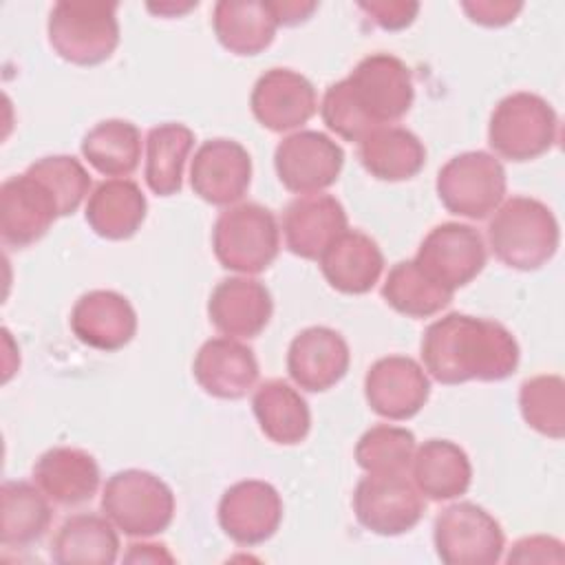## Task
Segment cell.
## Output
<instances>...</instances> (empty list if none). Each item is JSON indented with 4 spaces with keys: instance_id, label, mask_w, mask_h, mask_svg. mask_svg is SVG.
<instances>
[{
    "instance_id": "obj_1",
    "label": "cell",
    "mask_w": 565,
    "mask_h": 565,
    "mask_svg": "<svg viewBox=\"0 0 565 565\" xmlns=\"http://www.w3.org/2000/svg\"><path fill=\"white\" fill-rule=\"evenodd\" d=\"M419 355L433 380L452 386L510 377L519 366L521 351L512 331L501 322L455 311L426 327Z\"/></svg>"
},
{
    "instance_id": "obj_2",
    "label": "cell",
    "mask_w": 565,
    "mask_h": 565,
    "mask_svg": "<svg viewBox=\"0 0 565 565\" xmlns=\"http://www.w3.org/2000/svg\"><path fill=\"white\" fill-rule=\"evenodd\" d=\"M558 241L561 230L554 212L532 196H510L488 223L490 249L510 269H541L554 258Z\"/></svg>"
},
{
    "instance_id": "obj_3",
    "label": "cell",
    "mask_w": 565,
    "mask_h": 565,
    "mask_svg": "<svg viewBox=\"0 0 565 565\" xmlns=\"http://www.w3.org/2000/svg\"><path fill=\"white\" fill-rule=\"evenodd\" d=\"M46 35L51 49L75 66L106 62L119 44L117 2L62 0L51 7Z\"/></svg>"
},
{
    "instance_id": "obj_4",
    "label": "cell",
    "mask_w": 565,
    "mask_h": 565,
    "mask_svg": "<svg viewBox=\"0 0 565 565\" xmlns=\"http://www.w3.org/2000/svg\"><path fill=\"white\" fill-rule=\"evenodd\" d=\"M174 492L157 475L139 468L119 470L102 490V512L126 536H154L174 519Z\"/></svg>"
},
{
    "instance_id": "obj_5",
    "label": "cell",
    "mask_w": 565,
    "mask_h": 565,
    "mask_svg": "<svg viewBox=\"0 0 565 565\" xmlns=\"http://www.w3.org/2000/svg\"><path fill=\"white\" fill-rule=\"evenodd\" d=\"M558 141V117L547 99L530 90L505 95L492 110L488 143L508 161H532Z\"/></svg>"
},
{
    "instance_id": "obj_6",
    "label": "cell",
    "mask_w": 565,
    "mask_h": 565,
    "mask_svg": "<svg viewBox=\"0 0 565 565\" xmlns=\"http://www.w3.org/2000/svg\"><path fill=\"white\" fill-rule=\"evenodd\" d=\"M216 260L243 276L265 271L278 256L280 230L269 207L238 203L223 210L212 227Z\"/></svg>"
},
{
    "instance_id": "obj_7",
    "label": "cell",
    "mask_w": 565,
    "mask_h": 565,
    "mask_svg": "<svg viewBox=\"0 0 565 565\" xmlns=\"http://www.w3.org/2000/svg\"><path fill=\"white\" fill-rule=\"evenodd\" d=\"M505 168L483 150H468L448 159L435 181L441 205L463 218L481 221L490 216L505 196Z\"/></svg>"
},
{
    "instance_id": "obj_8",
    "label": "cell",
    "mask_w": 565,
    "mask_h": 565,
    "mask_svg": "<svg viewBox=\"0 0 565 565\" xmlns=\"http://www.w3.org/2000/svg\"><path fill=\"white\" fill-rule=\"evenodd\" d=\"M344 84L358 113L373 130L399 121L415 99L411 68L391 53L362 57L344 77Z\"/></svg>"
},
{
    "instance_id": "obj_9",
    "label": "cell",
    "mask_w": 565,
    "mask_h": 565,
    "mask_svg": "<svg viewBox=\"0 0 565 565\" xmlns=\"http://www.w3.org/2000/svg\"><path fill=\"white\" fill-rule=\"evenodd\" d=\"M433 543L446 565H494L501 561L505 536L486 508L459 501L435 516Z\"/></svg>"
},
{
    "instance_id": "obj_10",
    "label": "cell",
    "mask_w": 565,
    "mask_h": 565,
    "mask_svg": "<svg viewBox=\"0 0 565 565\" xmlns=\"http://www.w3.org/2000/svg\"><path fill=\"white\" fill-rule=\"evenodd\" d=\"M483 236L466 223L435 225L415 254V265L437 285L452 291L472 282L486 267Z\"/></svg>"
},
{
    "instance_id": "obj_11",
    "label": "cell",
    "mask_w": 565,
    "mask_h": 565,
    "mask_svg": "<svg viewBox=\"0 0 565 565\" xmlns=\"http://www.w3.org/2000/svg\"><path fill=\"white\" fill-rule=\"evenodd\" d=\"M351 503L358 523L380 536L411 532L424 516L422 492L406 475L366 472V477L358 481Z\"/></svg>"
},
{
    "instance_id": "obj_12",
    "label": "cell",
    "mask_w": 565,
    "mask_h": 565,
    "mask_svg": "<svg viewBox=\"0 0 565 565\" xmlns=\"http://www.w3.org/2000/svg\"><path fill=\"white\" fill-rule=\"evenodd\" d=\"M344 166V150L320 130L287 135L274 150V170L294 194H316L331 188Z\"/></svg>"
},
{
    "instance_id": "obj_13",
    "label": "cell",
    "mask_w": 565,
    "mask_h": 565,
    "mask_svg": "<svg viewBox=\"0 0 565 565\" xmlns=\"http://www.w3.org/2000/svg\"><path fill=\"white\" fill-rule=\"evenodd\" d=\"M369 408L391 422L415 417L430 397V380L424 366L408 355H384L364 375Z\"/></svg>"
},
{
    "instance_id": "obj_14",
    "label": "cell",
    "mask_w": 565,
    "mask_h": 565,
    "mask_svg": "<svg viewBox=\"0 0 565 565\" xmlns=\"http://www.w3.org/2000/svg\"><path fill=\"white\" fill-rule=\"evenodd\" d=\"M57 218L55 196L26 170L0 185V236L7 247L22 249L38 243Z\"/></svg>"
},
{
    "instance_id": "obj_15",
    "label": "cell",
    "mask_w": 565,
    "mask_h": 565,
    "mask_svg": "<svg viewBox=\"0 0 565 565\" xmlns=\"http://www.w3.org/2000/svg\"><path fill=\"white\" fill-rule=\"evenodd\" d=\"M282 521L278 490L260 479H245L230 486L218 501V525L238 545L269 541Z\"/></svg>"
},
{
    "instance_id": "obj_16",
    "label": "cell",
    "mask_w": 565,
    "mask_h": 565,
    "mask_svg": "<svg viewBox=\"0 0 565 565\" xmlns=\"http://www.w3.org/2000/svg\"><path fill=\"white\" fill-rule=\"evenodd\" d=\"M252 183V157L243 143L225 137L199 146L190 163V185L210 205L241 201Z\"/></svg>"
},
{
    "instance_id": "obj_17",
    "label": "cell",
    "mask_w": 565,
    "mask_h": 565,
    "mask_svg": "<svg viewBox=\"0 0 565 565\" xmlns=\"http://www.w3.org/2000/svg\"><path fill=\"white\" fill-rule=\"evenodd\" d=\"M252 115L271 132H289L305 126L318 110L313 84L291 68L265 71L249 95Z\"/></svg>"
},
{
    "instance_id": "obj_18",
    "label": "cell",
    "mask_w": 565,
    "mask_h": 565,
    "mask_svg": "<svg viewBox=\"0 0 565 565\" xmlns=\"http://www.w3.org/2000/svg\"><path fill=\"white\" fill-rule=\"evenodd\" d=\"M347 340L331 327H307L287 349V371L294 384L309 393H324L349 371Z\"/></svg>"
},
{
    "instance_id": "obj_19",
    "label": "cell",
    "mask_w": 565,
    "mask_h": 565,
    "mask_svg": "<svg viewBox=\"0 0 565 565\" xmlns=\"http://www.w3.org/2000/svg\"><path fill=\"white\" fill-rule=\"evenodd\" d=\"M71 331L90 349L119 351L137 333V311L119 291L93 289L73 305Z\"/></svg>"
},
{
    "instance_id": "obj_20",
    "label": "cell",
    "mask_w": 565,
    "mask_h": 565,
    "mask_svg": "<svg viewBox=\"0 0 565 565\" xmlns=\"http://www.w3.org/2000/svg\"><path fill=\"white\" fill-rule=\"evenodd\" d=\"M274 300L265 282L252 276L223 278L210 294V322L227 338H256L271 320Z\"/></svg>"
},
{
    "instance_id": "obj_21",
    "label": "cell",
    "mask_w": 565,
    "mask_h": 565,
    "mask_svg": "<svg viewBox=\"0 0 565 565\" xmlns=\"http://www.w3.org/2000/svg\"><path fill=\"white\" fill-rule=\"evenodd\" d=\"M192 373L207 395L241 399L258 382V362L254 351L236 338H210L196 351Z\"/></svg>"
},
{
    "instance_id": "obj_22",
    "label": "cell",
    "mask_w": 565,
    "mask_h": 565,
    "mask_svg": "<svg viewBox=\"0 0 565 565\" xmlns=\"http://www.w3.org/2000/svg\"><path fill=\"white\" fill-rule=\"evenodd\" d=\"M344 230L349 227L342 203L324 192L294 199L282 214L285 245L305 260H318Z\"/></svg>"
},
{
    "instance_id": "obj_23",
    "label": "cell",
    "mask_w": 565,
    "mask_h": 565,
    "mask_svg": "<svg viewBox=\"0 0 565 565\" xmlns=\"http://www.w3.org/2000/svg\"><path fill=\"white\" fill-rule=\"evenodd\" d=\"M33 483L57 505L73 508L90 501L99 488V466L82 448L55 446L33 466Z\"/></svg>"
},
{
    "instance_id": "obj_24",
    "label": "cell",
    "mask_w": 565,
    "mask_h": 565,
    "mask_svg": "<svg viewBox=\"0 0 565 565\" xmlns=\"http://www.w3.org/2000/svg\"><path fill=\"white\" fill-rule=\"evenodd\" d=\"M318 260L329 287L349 296L371 291L384 269L380 245L360 230H344Z\"/></svg>"
},
{
    "instance_id": "obj_25",
    "label": "cell",
    "mask_w": 565,
    "mask_h": 565,
    "mask_svg": "<svg viewBox=\"0 0 565 565\" xmlns=\"http://www.w3.org/2000/svg\"><path fill=\"white\" fill-rule=\"evenodd\" d=\"M148 201L132 179H108L95 185L86 201L88 227L106 241H126L143 225Z\"/></svg>"
},
{
    "instance_id": "obj_26",
    "label": "cell",
    "mask_w": 565,
    "mask_h": 565,
    "mask_svg": "<svg viewBox=\"0 0 565 565\" xmlns=\"http://www.w3.org/2000/svg\"><path fill=\"white\" fill-rule=\"evenodd\" d=\"M415 488L430 501H450L468 492L472 466L461 446L448 439H426L411 461Z\"/></svg>"
},
{
    "instance_id": "obj_27",
    "label": "cell",
    "mask_w": 565,
    "mask_h": 565,
    "mask_svg": "<svg viewBox=\"0 0 565 565\" xmlns=\"http://www.w3.org/2000/svg\"><path fill=\"white\" fill-rule=\"evenodd\" d=\"M117 554V527L106 514L79 512L68 516L51 543V558L60 565H110Z\"/></svg>"
},
{
    "instance_id": "obj_28",
    "label": "cell",
    "mask_w": 565,
    "mask_h": 565,
    "mask_svg": "<svg viewBox=\"0 0 565 565\" xmlns=\"http://www.w3.org/2000/svg\"><path fill=\"white\" fill-rule=\"evenodd\" d=\"M214 35L234 55H258L276 38L278 22L269 2L221 0L212 11Z\"/></svg>"
},
{
    "instance_id": "obj_29",
    "label": "cell",
    "mask_w": 565,
    "mask_h": 565,
    "mask_svg": "<svg viewBox=\"0 0 565 565\" xmlns=\"http://www.w3.org/2000/svg\"><path fill=\"white\" fill-rule=\"evenodd\" d=\"M358 157L371 177L380 181H406L422 172L426 148L415 132L402 126H382L360 141Z\"/></svg>"
},
{
    "instance_id": "obj_30",
    "label": "cell",
    "mask_w": 565,
    "mask_h": 565,
    "mask_svg": "<svg viewBox=\"0 0 565 565\" xmlns=\"http://www.w3.org/2000/svg\"><path fill=\"white\" fill-rule=\"evenodd\" d=\"M252 411L263 435L274 444L296 446L309 435V406L305 397L282 380L263 382L254 391Z\"/></svg>"
},
{
    "instance_id": "obj_31",
    "label": "cell",
    "mask_w": 565,
    "mask_h": 565,
    "mask_svg": "<svg viewBox=\"0 0 565 565\" xmlns=\"http://www.w3.org/2000/svg\"><path fill=\"white\" fill-rule=\"evenodd\" d=\"M194 146V132L179 121H166L148 130L143 177L152 194L172 196L183 185V168Z\"/></svg>"
},
{
    "instance_id": "obj_32",
    "label": "cell",
    "mask_w": 565,
    "mask_h": 565,
    "mask_svg": "<svg viewBox=\"0 0 565 565\" xmlns=\"http://www.w3.org/2000/svg\"><path fill=\"white\" fill-rule=\"evenodd\" d=\"M0 543L4 547H26L40 541L53 519L51 499L29 481H4Z\"/></svg>"
},
{
    "instance_id": "obj_33",
    "label": "cell",
    "mask_w": 565,
    "mask_h": 565,
    "mask_svg": "<svg viewBox=\"0 0 565 565\" xmlns=\"http://www.w3.org/2000/svg\"><path fill=\"white\" fill-rule=\"evenodd\" d=\"M82 157L104 177L126 179L141 159V132L128 119H104L82 139Z\"/></svg>"
},
{
    "instance_id": "obj_34",
    "label": "cell",
    "mask_w": 565,
    "mask_h": 565,
    "mask_svg": "<svg viewBox=\"0 0 565 565\" xmlns=\"http://www.w3.org/2000/svg\"><path fill=\"white\" fill-rule=\"evenodd\" d=\"M382 298L402 316L428 318L450 305L452 291L430 280L415 260H399L384 278Z\"/></svg>"
},
{
    "instance_id": "obj_35",
    "label": "cell",
    "mask_w": 565,
    "mask_h": 565,
    "mask_svg": "<svg viewBox=\"0 0 565 565\" xmlns=\"http://www.w3.org/2000/svg\"><path fill=\"white\" fill-rule=\"evenodd\" d=\"M415 435L402 426H371L355 444V461L371 475H406L415 455Z\"/></svg>"
},
{
    "instance_id": "obj_36",
    "label": "cell",
    "mask_w": 565,
    "mask_h": 565,
    "mask_svg": "<svg viewBox=\"0 0 565 565\" xmlns=\"http://www.w3.org/2000/svg\"><path fill=\"white\" fill-rule=\"evenodd\" d=\"M519 408L530 428L550 437L565 435V382L561 375H534L519 388Z\"/></svg>"
},
{
    "instance_id": "obj_37",
    "label": "cell",
    "mask_w": 565,
    "mask_h": 565,
    "mask_svg": "<svg viewBox=\"0 0 565 565\" xmlns=\"http://www.w3.org/2000/svg\"><path fill=\"white\" fill-rule=\"evenodd\" d=\"M29 174L40 179L60 205V216L73 214L88 196L90 177L79 159L71 154H51L33 161L26 168Z\"/></svg>"
},
{
    "instance_id": "obj_38",
    "label": "cell",
    "mask_w": 565,
    "mask_h": 565,
    "mask_svg": "<svg viewBox=\"0 0 565 565\" xmlns=\"http://www.w3.org/2000/svg\"><path fill=\"white\" fill-rule=\"evenodd\" d=\"M320 117L324 126L338 137H342L344 141L360 143L369 132H373V128L364 121V117L358 113L355 104L351 102L344 79L333 82L324 90V97L320 104Z\"/></svg>"
},
{
    "instance_id": "obj_39",
    "label": "cell",
    "mask_w": 565,
    "mask_h": 565,
    "mask_svg": "<svg viewBox=\"0 0 565 565\" xmlns=\"http://www.w3.org/2000/svg\"><path fill=\"white\" fill-rule=\"evenodd\" d=\"M358 7L384 31L406 29L419 13V4L408 0H371L360 2Z\"/></svg>"
},
{
    "instance_id": "obj_40",
    "label": "cell",
    "mask_w": 565,
    "mask_h": 565,
    "mask_svg": "<svg viewBox=\"0 0 565 565\" xmlns=\"http://www.w3.org/2000/svg\"><path fill=\"white\" fill-rule=\"evenodd\" d=\"M505 561L508 563H563L565 552H563V543L558 539L545 536V534H534V536L519 539L512 545Z\"/></svg>"
},
{
    "instance_id": "obj_41",
    "label": "cell",
    "mask_w": 565,
    "mask_h": 565,
    "mask_svg": "<svg viewBox=\"0 0 565 565\" xmlns=\"http://www.w3.org/2000/svg\"><path fill=\"white\" fill-rule=\"evenodd\" d=\"M461 9L466 15L481 24V26H505L510 24L519 11L523 9V2L512 0H468L461 2Z\"/></svg>"
},
{
    "instance_id": "obj_42",
    "label": "cell",
    "mask_w": 565,
    "mask_h": 565,
    "mask_svg": "<svg viewBox=\"0 0 565 565\" xmlns=\"http://www.w3.org/2000/svg\"><path fill=\"white\" fill-rule=\"evenodd\" d=\"M269 9H271L278 26H296L311 18V13L318 9V2L274 0V2H269Z\"/></svg>"
},
{
    "instance_id": "obj_43",
    "label": "cell",
    "mask_w": 565,
    "mask_h": 565,
    "mask_svg": "<svg viewBox=\"0 0 565 565\" xmlns=\"http://www.w3.org/2000/svg\"><path fill=\"white\" fill-rule=\"evenodd\" d=\"M126 563H174V556L159 543H130L124 554Z\"/></svg>"
},
{
    "instance_id": "obj_44",
    "label": "cell",
    "mask_w": 565,
    "mask_h": 565,
    "mask_svg": "<svg viewBox=\"0 0 565 565\" xmlns=\"http://www.w3.org/2000/svg\"><path fill=\"white\" fill-rule=\"evenodd\" d=\"M196 2H185V4H174V2H161V4H148L150 11L159 13V15H179V13H185L190 9H194Z\"/></svg>"
}]
</instances>
